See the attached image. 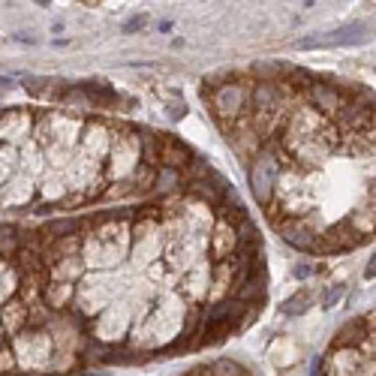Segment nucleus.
<instances>
[{"instance_id":"a211bd4d","label":"nucleus","mask_w":376,"mask_h":376,"mask_svg":"<svg viewBox=\"0 0 376 376\" xmlns=\"http://www.w3.org/2000/svg\"><path fill=\"white\" fill-rule=\"evenodd\" d=\"M76 301V286L73 283H57V280H46L43 286V304L48 310H60L64 313L67 307H73Z\"/></svg>"},{"instance_id":"39448f33","label":"nucleus","mask_w":376,"mask_h":376,"mask_svg":"<svg viewBox=\"0 0 376 376\" xmlns=\"http://www.w3.org/2000/svg\"><path fill=\"white\" fill-rule=\"evenodd\" d=\"M136 325V313L130 298H118L111 307H106L90 325V334H94V343H103V347H115L124 337H130Z\"/></svg>"},{"instance_id":"dca6fc26","label":"nucleus","mask_w":376,"mask_h":376,"mask_svg":"<svg viewBox=\"0 0 376 376\" xmlns=\"http://www.w3.org/2000/svg\"><path fill=\"white\" fill-rule=\"evenodd\" d=\"M0 322H4L6 340H13L15 334H22L25 328H30V307L22 298H13L9 304L0 307Z\"/></svg>"},{"instance_id":"393cba45","label":"nucleus","mask_w":376,"mask_h":376,"mask_svg":"<svg viewBox=\"0 0 376 376\" xmlns=\"http://www.w3.org/2000/svg\"><path fill=\"white\" fill-rule=\"evenodd\" d=\"M18 373V364H15V355L9 349V343L0 349V376H15Z\"/></svg>"},{"instance_id":"2eb2a0df","label":"nucleus","mask_w":376,"mask_h":376,"mask_svg":"<svg viewBox=\"0 0 376 376\" xmlns=\"http://www.w3.org/2000/svg\"><path fill=\"white\" fill-rule=\"evenodd\" d=\"M277 229H280V235L286 238L292 247H298V250H319V229H313V223L307 217H298V220H283L277 223Z\"/></svg>"},{"instance_id":"f03ea898","label":"nucleus","mask_w":376,"mask_h":376,"mask_svg":"<svg viewBox=\"0 0 376 376\" xmlns=\"http://www.w3.org/2000/svg\"><path fill=\"white\" fill-rule=\"evenodd\" d=\"M166 253V235H162V214L148 211L145 217H136L133 223V244H130V265L145 274L154 262Z\"/></svg>"},{"instance_id":"cd10ccee","label":"nucleus","mask_w":376,"mask_h":376,"mask_svg":"<svg viewBox=\"0 0 376 376\" xmlns=\"http://www.w3.org/2000/svg\"><path fill=\"white\" fill-rule=\"evenodd\" d=\"M364 277H368V280H373V277H376V253H373V256H370L368 268H364Z\"/></svg>"},{"instance_id":"1a4fd4ad","label":"nucleus","mask_w":376,"mask_h":376,"mask_svg":"<svg viewBox=\"0 0 376 376\" xmlns=\"http://www.w3.org/2000/svg\"><path fill=\"white\" fill-rule=\"evenodd\" d=\"M211 277H214V262L202 259L199 265H193L187 274H181L178 280V292L184 295V301L190 307H199V304L208 301V292H211Z\"/></svg>"},{"instance_id":"f8f14e48","label":"nucleus","mask_w":376,"mask_h":376,"mask_svg":"<svg viewBox=\"0 0 376 376\" xmlns=\"http://www.w3.org/2000/svg\"><path fill=\"white\" fill-rule=\"evenodd\" d=\"M111 145H115V130L103 120H88L85 130H81V141H78V151L88 157L99 160L106 166V160L111 154Z\"/></svg>"},{"instance_id":"6ab92c4d","label":"nucleus","mask_w":376,"mask_h":376,"mask_svg":"<svg viewBox=\"0 0 376 376\" xmlns=\"http://www.w3.org/2000/svg\"><path fill=\"white\" fill-rule=\"evenodd\" d=\"M46 271H48V280H57V283H73V286H76V283L88 274V268H85V262H81V256L55 259Z\"/></svg>"},{"instance_id":"bb28decb","label":"nucleus","mask_w":376,"mask_h":376,"mask_svg":"<svg viewBox=\"0 0 376 376\" xmlns=\"http://www.w3.org/2000/svg\"><path fill=\"white\" fill-rule=\"evenodd\" d=\"M145 22H148L145 15H139V18H130V22H127V34H136L139 27H145Z\"/></svg>"},{"instance_id":"6e6552de","label":"nucleus","mask_w":376,"mask_h":376,"mask_svg":"<svg viewBox=\"0 0 376 376\" xmlns=\"http://www.w3.org/2000/svg\"><path fill=\"white\" fill-rule=\"evenodd\" d=\"M34 127L36 118L30 115V109L18 106V109H4L0 111V145L9 148H22L34 139Z\"/></svg>"},{"instance_id":"412c9836","label":"nucleus","mask_w":376,"mask_h":376,"mask_svg":"<svg viewBox=\"0 0 376 376\" xmlns=\"http://www.w3.org/2000/svg\"><path fill=\"white\" fill-rule=\"evenodd\" d=\"M18 169L27 172V175H30V178H36V181L48 172V162H46L43 151H39V145H36L34 139H30L27 145L18 148Z\"/></svg>"},{"instance_id":"f257e3e1","label":"nucleus","mask_w":376,"mask_h":376,"mask_svg":"<svg viewBox=\"0 0 376 376\" xmlns=\"http://www.w3.org/2000/svg\"><path fill=\"white\" fill-rule=\"evenodd\" d=\"M133 226L124 217H109L94 223L81 241V262L88 271H118L130 262Z\"/></svg>"},{"instance_id":"7ed1b4c3","label":"nucleus","mask_w":376,"mask_h":376,"mask_svg":"<svg viewBox=\"0 0 376 376\" xmlns=\"http://www.w3.org/2000/svg\"><path fill=\"white\" fill-rule=\"evenodd\" d=\"M18 373H48L55 364V343L46 328H25L9 340Z\"/></svg>"},{"instance_id":"5701e85b","label":"nucleus","mask_w":376,"mask_h":376,"mask_svg":"<svg viewBox=\"0 0 376 376\" xmlns=\"http://www.w3.org/2000/svg\"><path fill=\"white\" fill-rule=\"evenodd\" d=\"M313 307V292L310 289H304V292H298V295L295 298H292V301H286V304H283V316H298V313H304V310H310Z\"/></svg>"},{"instance_id":"20e7f679","label":"nucleus","mask_w":376,"mask_h":376,"mask_svg":"<svg viewBox=\"0 0 376 376\" xmlns=\"http://www.w3.org/2000/svg\"><path fill=\"white\" fill-rule=\"evenodd\" d=\"M145 162V151H141V136L133 130H115V145L106 160V181L115 184H130L136 172Z\"/></svg>"},{"instance_id":"c756f323","label":"nucleus","mask_w":376,"mask_h":376,"mask_svg":"<svg viewBox=\"0 0 376 376\" xmlns=\"http://www.w3.org/2000/svg\"><path fill=\"white\" fill-rule=\"evenodd\" d=\"M6 347V331H4V322H0V349Z\"/></svg>"},{"instance_id":"4468645a","label":"nucleus","mask_w":376,"mask_h":376,"mask_svg":"<svg viewBox=\"0 0 376 376\" xmlns=\"http://www.w3.org/2000/svg\"><path fill=\"white\" fill-rule=\"evenodd\" d=\"M364 27H368L364 22H352V25H347V27L334 30V34L301 39L298 48H325V46H364V43H370V30H364Z\"/></svg>"},{"instance_id":"c85d7f7f","label":"nucleus","mask_w":376,"mask_h":376,"mask_svg":"<svg viewBox=\"0 0 376 376\" xmlns=\"http://www.w3.org/2000/svg\"><path fill=\"white\" fill-rule=\"evenodd\" d=\"M310 265H295V277H310Z\"/></svg>"},{"instance_id":"9b49d317","label":"nucleus","mask_w":376,"mask_h":376,"mask_svg":"<svg viewBox=\"0 0 376 376\" xmlns=\"http://www.w3.org/2000/svg\"><path fill=\"white\" fill-rule=\"evenodd\" d=\"M241 250V232H238V223H229L226 217H220L211 229V247H208V256L211 262H229L235 259Z\"/></svg>"},{"instance_id":"a878e982","label":"nucleus","mask_w":376,"mask_h":376,"mask_svg":"<svg viewBox=\"0 0 376 376\" xmlns=\"http://www.w3.org/2000/svg\"><path fill=\"white\" fill-rule=\"evenodd\" d=\"M343 292H347V286L343 283H334V286L325 292V298H322V304L325 307H334V304H340V298H343Z\"/></svg>"},{"instance_id":"0eeeda50","label":"nucleus","mask_w":376,"mask_h":376,"mask_svg":"<svg viewBox=\"0 0 376 376\" xmlns=\"http://www.w3.org/2000/svg\"><path fill=\"white\" fill-rule=\"evenodd\" d=\"M280 157H286V154H283V151H274V148H262V154L253 160V166H250V172H253L250 187L262 205H271V199H274V184H277V178L283 172Z\"/></svg>"},{"instance_id":"ddd939ff","label":"nucleus","mask_w":376,"mask_h":376,"mask_svg":"<svg viewBox=\"0 0 376 376\" xmlns=\"http://www.w3.org/2000/svg\"><path fill=\"white\" fill-rule=\"evenodd\" d=\"M307 97H310V106L316 109L322 118H328V120H337L340 111L349 106V99L343 97L334 85H325V81H310V85H307Z\"/></svg>"},{"instance_id":"423d86ee","label":"nucleus","mask_w":376,"mask_h":376,"mask_svg":"<svg viewBox=\"0 0 376 376\" xmlns=\"http://www.w3.org/2000/svg\"><path fill=\"white\" fill-rule=\"evenodd\" d=\"M208 106H211V111H214V118L220 120V124L232 127L235 120H241L250 111V90L244 88L241 81H223V85H217L214 90H211Z\"/></svg>"},{"instance_id":"b1692460","label":"nucleus","mask_w":376,"mask_h":376,"mask_svg":"<svg viewBox=\"0 0 376 376\" xmlns=\"http://www.w3.org/2000/svg\"><path fill=\"white\" fill-rule=\"evenodd\" d=\"M22 247H18V235H15V229H9V226H0V253L9 259V253H18Z\"/></svg>"},{"instance_id":"aec40b11","label":"nucleus","mask_w":376,"mask_h":376,"mask_svg":"<svg viewBox=\"0 0 376 376\" xmlns=\"http://www.w3.org/2000/svg\"><path fill=\"white\" fill-rule=\"evenodd\" d=\"M39 199L46 202V205H57V202L69 199V187L64 181V172H55L48 169L43 178H39Z\"/></svg>"},{"instance_id":"4be33fe9","label":"nucleus","mask_w":376,"mask_h":376,"mask_svg":"<svg viewBox=\"0 0 376 376\" xmlns=\"http://www.w3.org/2000/svg\"><path fill=\"white\" fill-rule=\"evenodd\" d=\"M18 172V148L0 145V190L6 187V181Z\"/></svg>"},{"instance_id":"f3484780","label":"nucleus","mask_w":376,"mask_h":376,"mask_svg":"<svg viewBox=\"0 0 376 376\" xmlns=\"http://www.w3.org/2000/svg\"><path fill=\"white\" fill-rule=\"evenodd\" d=\"M22 268H18L15 259H6L0 256V307L9 304L13 298H18V292H22Z\"/></svg>"},{"instance_id":"9d476101","label":"nucleus","mask_w":376,"mask_h":376,"mask_svg":"<svg viewBox=\"0 0 376 376\" xmlns=\"http://www.w3.org/2000/svg\"><path fill=\"white\" fill-rule=\"evenodd\" d=\"M36 193H39V181L18 169L15 175L6 181V187L0 190V211H22L27 205H34Z\"/></svg>"}]
</instances>
